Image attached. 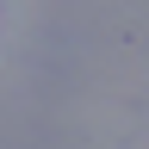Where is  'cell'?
<instances>
[]
</instances>
